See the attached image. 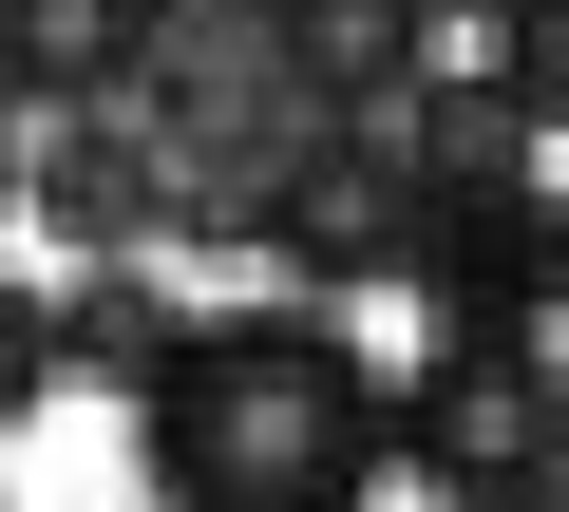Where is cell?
Wrapping results in <instances>:
<instances>
[{"mask_svg": "<svg viewBox=\"0 0 569 512\" xmlns=\"http://www.w3.org/2000/svg\"><path fill=\"white\" fill-rule=\"evenodd\" d=\"M0 190H20V96H0Z\"/></svg>", "mask_w": 569, "mask_h": 512, "instance_id": "obj_7", "label": "cell"}, {"mask_svg": "<svg viewBox=\"0 0 569 512\" xmlns=\"http://www.w3.org/2000/svg\"><path fill=\"white\" fill-rule=\"evenodd\" d=\"M171 39V0H0V96H58V114H114Z\"/></svg>", "mask_w": 569, "mask_h": 512, "instance_id": "obj_4", "label": "cell"}, {"mask_svg": "<svg viewBox=\"0 0 569 512\" xmlns=\"http://www.w3.org/2000/svg\"><path fill=\"white\" fill-rule=\"evenodd\" d=\"M58 399V342H39V285H0V436Z\"/></svg>", "mask_w": 569, "mask_h": 512, "instance_id": "obj_6", "label": "cell"}, {"mask_svg": "<svg viewBox=\"0 0 569 512\" xmlns=\"http://www.w3.org/2000/svg\"><path fill=\"white\" fill-rule=\"evenodd\" d=\"M152 512H380V361L323 304H190L133 361Z\"/></svg>", "mask_w": 569, "mask_h": 512, "instance_id": "obj_1", "label": "cell"}, {"mask_svg": "<svg viewBox=\"0 0 569 512\" xmlns=\"http://www.w3.org/2000/svg\"><path fill=\"white\" fill-rule=\"evenodd\" d=\"M380 474H418L437 512H531L550 493V342L475 323L418 380H380Z\"/></svg>", "mask_w": 569, "mask_h": 512, "instance_id": "obj_2", "label": "cell"}, {"mask_svg": "<svg viewBox=\"0 0 569 512\" xmlns=\"http://www.w3.org/2000/svg\"><path fill=\"white\" fill-rule=\"evenodd\" d=\"M20 190H39V228L77 247V267H133V247L171 228V171H152V133H133V114L39 133V152H20Z\"/></svg>", "mask_w": 569, "mask_h": 512, "instance_id": "obj_3", "label": "cell"}, {"mask_svg": "<svg viewBox=\"0 0 569 512\" xmlns=\"http://www.w3.org/2000/svg\"><path fill=\"white\" fill-rule=\"evenodd\" d=\"M39 342H58V380H133L171 342V304H152V267H77V304H39Z\"/></svg>", "mask_w": 569, "mask_h": 512, "instance_id": "obj_5", "label": "cell"}]
</instances>
